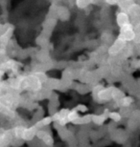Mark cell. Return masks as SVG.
Here are the masks:
<instances>
[{
    "label": "cell",
    "mask_w": 140,
    "mask_h": 147,
    "mask_svg": "<svg viewBox=\"0 0 140 147\" xmlns=\"http://www.w3.org/2000/svg\"><path fill=\"white\" fill-rule=\"evenodd\" d=\"M109 117H111V119L115 120V121H119V120L121 119V116H120V114L116 113V112H112V113H111V114L109 115Z\"/></svg>",
    "instance_id": "cell-1"
}]
</instances>
